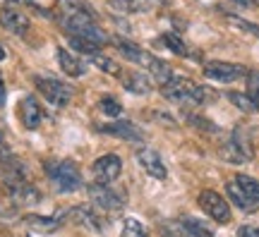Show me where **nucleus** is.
<instances>
[{
	"label": "nucleus",
	"mask_w": 259,
	"mask_h": 237,
	"mask_svg": "<svg viewBox=\"0 0 259 237\" xmlns=\"http://www.w3.org/2000/svg\"><path fill=\"white\" fill-rule=\"evenodd\" d=\"M92 170H94L96 182H101V184L115 182V180L120 177V170H122L120 156L106 154V156H101V158H96V161H94V165H92Z\"/></svg>",
	"instance_id": "nucleus-9"
},
{
	"label": "nucleus",
	"mask_w": 259,
	"mask_h": 237,
	"mask_svg": "<svg viewBox=\"0 0 259 237\" xmlns=\"http://www.w3.org/2000/svg\"><path fill=\"white\" fill-rule=\"evenodd\" d=\"M89 197H92V201L99 206V209L108 211V213H113V211H120L122 206H125V199H122L120 192L111 189L108 184H89Z\"/></svg>",
	"instance_id": "nucleus-8"
},
{
	"label": "nucleus",
	"mask_w": 259,
	"mask_h": 237,
	"mask_svg": "<svg viewBox=\"0 0 259 237\" xmlns=\"http://www.w3.org/2000/svg\"><path fill=\"white\" fill-rule=\"evenodd\" d=\"M5 99V84H3V77H0V103Z\"/></svg>",
	"instance_id": "nucleus-32"
},
{
	"label": "nucleus",
	"mask_w": 259,
	"mask_h": 237,
	"mask_svg": "<svg viewBox=\"0 0 259 237\" xmlns=\"http://www.w3.org/2000/svg\"><path fill=\"white\" fill-rule=\"evenodd\" d=\"M0 24L5 31L15 34V36H24L29 31V19L24 12H19L15 8H3L0 10Z\"/></svg>",
	"instance_id": "nucleus-12"
},
{
	"label": "nucleus",
	"mask_w": 259,
	"mask_h": 237,
	"mask_svg": "<svg viewBox=\"0 0 259 237\" xmlns=\"http://www.w3.org/2000/svg\"><path fill=\"white\" fill-rule=\"evenodd\" d=\"M92 60H94V65H96L99 70H103V72H111V74H118V72H120V70H118V65L113 63L111 58H103V55L94 53Z\"/></svg>",
	"instance_id": "nucleus-28"
},
{
	"label": "nucleus",
	"mask_w": 259,
	"mask_h": 237,
	"mask_svg": "<svg viewBox=\"0 0 259 237\" xmlns=\"http://www.w3.org/2000/svg\"><path fill=\"white\" fill-rule=\"evenodd\" d=\"M99 132L120 137V139H125V141H139V139H142V129L135 127L127 120H118V122H111V125H99Z\"/></svg>",
	"instance_id": "nucleus-15"
},
{
	"label": "nucleus",
	"mask_w": 259,
	"mask_h": 237,
	"mask_svg": "<svg viewBox=\"0 0 259 237\" xmlns=\"http://www.w3.org/2000/svg\"><path fill=\"white\" fill-rule=\"evenodd\" d=\"M99 108H101L103 115H108V118H120L122 115V106L118 99H113V96H103L99 101Z\"/></svg>",
	"instance_id": "nucleus-24"
},
{
	"label": "nucleus",
	"mask_w": 259,
	"mask_h": 237,
	"mask_svg": "<svg viewBox=\"0 0 259 237\" xmlns=\"http://www.w3.org/2000/svg\"><path fill=\"white\" fill-rule=\"evenodd\" d=\"M197 204L202 206V211L211 220H216V223H231V206H228V201L223 199L219 192H213V189L199 192Z\"/></svg>",
	"instance_id": "nucleus-5"
},
{
	"label": "nucleus",
	"mask_w": 259,
	"mask_h": 237,
	"mask_svg": "<svg viewBox=\"0 0 259 237\" xmlns=\"http://www.w3.org/2000/svg\"><path fill=\"white\" fill-rule=\"evenodd\" d=\"M56 15L58 24L63 27V31L77 27V24H87V22H96L94 10L84 3V0H58L56 3Z\"/></svg>",
	"instance_id": "nucleus-2"
},
{
	"label": "nucleus",
	"mask_w": 259,
	"mask_h": 237,
	"mask_svg": "<svg viewBox=\"0 0 259 237\" xmlns=\"http://www.w3.org/2000/svg\"><path fill=\"white\" fill-rule=\"evenodd\" d=\"M233 3H238L240 8H250V0H233Z\"/></svg>",
	"instance_id": "nucleus-33"
},
{
	"label": "nucleus",
	"mask_w": 259,
	"mask_h": 237,
	"mask_svg": "<svg viewBox=\"0 0 259 237\" xmlns=\"http://www.w3.org/2000/svg\"><path fill=\"white\" fill-rule=\"evenodd\" d=\"M235 182L240 184V189L245 192L254 204H259V180H254L250 175H235Z\"/></svg>",
	"instance_id": "nucleus-21"
},
{
	"label": "nucleus",
	"mask_w": 259,
	"mask_h": 237,
	"mask_svg": "<svg viewBox=\"0 0 259 237\" xmlns=\"http://www.w3.org/2000/svg\"><path fill=\"white\" fill-rule=\"evenodd\" d=\"M158 43H161V46H166V48H170V51H173V53H178V55H190L187 46L176 36V34H163V36L158 38Z\"/></svg>",
	"instance_id": "nucleus-25"
},
{
	"label": "nucleus",
	"mask_w": 259,
	"mask_h": 237,
	"mask_svg": "<svg viewBox=\"0 0 259 237\" xmlns=\"http://www.w3.org/2000/svg\"><path fill=\"white\" fill-rule=\"evenodd\" d=\"M67 213H70V220H74L77 225L92 230V232H96V235L103 232V228H106L103 218L94 209H89V206H74V209H70Z\"/></svg>",
	"instance_id": "nucleus-11"
},
{
	"label": "nucleus",
	"mask_w": 259,
	"mask_h": 237,
	"mask_svg": "<svg viewBox=\"0 0 259 237\" xmlns=\"http://www.w3.org/2000/svg\"><path fill=\"white\" fill-rule=\"evenodd\" d=\"M247 77H250V82H247V96H250L252 103H254V106H257V110H259V74L257 72H250Z\"/></svg>",
	"instance_id": "nucleus-29"
},
{
	"label": "nucleus",
	"mask_w": 259,
	"mask_h": 237,
	"mask_svg": "<svg viewBox=\"0 0 259 237\" xmlns=\"http://www.w3.org/2000/svg\"><path fill=\"white\" fill-rule=\"evenodd\" d=\"M158 228H161V237H192L185 230L183 220H163Z\"/></svg>",
	"instance_id": "nucleus-22"
},
{
	"label": "nucleus",
	"mask_w": 259,
	"mask_h": 237,
	"mask_svg": "<svg viewBox=\"0 0 259 237\" xmlns=\"http://www.w3.org/2000/svg\"><path fill=\"white\" fill-rule=\"evenodd\" d=\"M19 120L27 129H36L44 120V110L38 106V101L34 96H24L19 101Z\"/></svg>",
	"instance_id": "nucleus-14"
},
{
	"label": "nucleus",
	"mask_w": 259,
	"mask_h": 237,
	"mask_svg": "<svg viewBox=\"0 0 259 237\" xmlns=\"http://www.w3.org/2000/svg\"><path fill=\"white\" fill-rule=\"evenodd\" d=\"M238 237H259V228L257 225H242V228H238Z\"/></svg>",
	"instance_id": "nucleus-30"
},
{
	"label": "nucleus",
	"mask_w": 259,
	"mask_h": 237,
	"mask_svg": "<svg viewBox=\"0 0 259 237\" xmlns=\"http://www.w3.org/2000/svg\"><path fill=\"white\" fill-rule=\"evenodd\" d=\"M226 96H228V101H231V103L235 106V108L245 110V113H254V110H257V106L252 103V99L247 96V93H240V91H228Z\"/></svg>",
	"instance_id": "nucleus-23"
},
{
	"label": "nucleus",
	"mask_w": 259,
	"mask_h": 237,
	"mask_svg": "<svg viewBox=\"0 0 259 237\" xmlns=\"http://www.w3.org/2000/svg\"><path fill=\"white\" fill-rule=\"evenodd\" d=\"M36 89L44 93V99L56 106V108H65L70 101H72V89L67 86L65 82L60 79H53V77H36Z\"/></svg>",
	"instance_id": "nucleus-4"
},
{
	"label": "nucleus",
	"mask_w": 259,
	"mask_h": 237,
	"mask_svg": "<svg viewBox=\"0 0 259 237\" xmlns=\"http://www.w3.org/2000/svg\"><path fill=\"white\" fill-rule=\"evenodd\" d=\"M202 72L206 79L211 82H221V84H231V82H238L242 77H247V70L242 65H235V63H223V60H211L202 67Z\"/></svg>",
	"instance_id": "nucleus-6"
},
{
	"label": "nucleus",
	"mask_w": 259,
	"mask_h": 237,
	"mask_svg": "<svg viewBox=\"0 0 259 237\" xmlns=\"http://www.w3.org/2000/svg\"><path fill=\"white\" fill-rule=\"evenodd\" d=\"M46 173L58 192H74L82 187V173L72 161H48Z\"/></svg>",
	"instance_id": "nucleus-3"
},
{
	"label": "nucleus",
	"mask_w": 259,
	"mask_h": 237,
	"mask_svg": "<svg viewBox=\"0 0 259 237\" xmlns=\"http://www.w3.org/2000/svg\"><path fill=\"white\" fill-rule=\"evenodd\" d=\"M137 163L142 165V170H147V175H151L154 180H166L168 177L166 163L161 161V156H158L154 149H139Z\"/></svg>",
	"instance_id": "nucleus-10"
},
{
	"label": "nucleus",
	"mask_w": 259,
	"mask_h": 237,
	"mask_svg": "<svg viewBox=\"0 0 259 237\" xmlns=\"http://www.w3.org/2000/svg\"><path fill=\"white\" fill-rule=\"evenodd\" d=\"M58 63H60V70H63L65 74H70V77H82V74L87 72V65H84L77 55H72L70 51H65V48H58Z\"/></svg>",
	"instance_id": "nucleus-17"
},
{
	"label": "nucleus",
	"mask_w": 259,
	"mask_h": 237,
	"mask_svg": "<svg viewBox=\"0 0 259 237\" xmlns=\"http://www.w3.org/2000/svg\"><path fill=\"white\" fill-rule=\"evenodd\" d=\"M163 99L180 103V106H204V103H213L216 101V91L211 86H202V84H192L190 79L183 77H170L163 86H161Z\"/></svg>",
	"instance_id": "nucleus-1"
},
{
	"label": "nucleus",
	"mask_w": 259,
	"mask_h": 237,
	"mask_svg": "<svg viewBox=\"0 0 259 237\" xmlns=\"http://www.w3.org/2000/svg\"><path fill=\"white\" fill-rule=\"evenodd\" d=\"M120 237H149L147 230L142 228V223L135 218H127L122 223V235Z\"/></svg>",
	"instance_id": "nucleus-26"
},
{
	"label": "nucleus",
	"mask_w": 259,
	"mask_h": 237,
	"mask_svg": "<svg viewBox=\"0 0 259 237\" xmlns=\"http://www.w3.org/2000/svg\"><path fill=\"white\" fill-rule=\"evenodd\" d=\"M183 225L192 237H213V228L209 223H204L202 218H194V216H183Z\"/></svg>",
	"instance_id": "nucleus-20"
},
{
	"label": "nucleus",
	"mask_w": 259,
	"mask_h": 237,
	"mask_svg": "<svg viewBox=\"0 0 259 237\" xmlns=\"http://www.w3.org/2000/svg\"><path fill=\"white\" fill-rule=\"evenodd\" d=\"M151 3H163V0H151Z\"/></svg>",
	"instance_id": "nucleus-34"
},
{
	"label": "nucleus",
	"mask_w": 259,
	"mask_h": 237,
	"mask_svg": "<svg viewBox=\"0 0 259 237\" xmlns=\"http://www.w3.org/2000/svg\"><path fill=\"white\" fill-rule=\"evenodd\" d=\"M228 22H231L235 29H240V31H247V34H252V36L259 38V27L254 24V22H247V19L235 17V15H228Z\"/></svg>",
	"instance_id": "nucleus-27"
},
{
	"label": "nucleus",
	"mask_w": 259,
	"mask_h": 237,
	"mask_svg": "<svg viewBox=\"0 0 259 237\" xmlns=\"http://www.w3.org/2000/svg\"><path fill=\"white\" fill-rule=\"evenodd\" d=\"M0 3H8V0H0Z\"/></svg>",
	"instance_id": "nucleus-35"
},
{
	"label": "nucleus",
	"mask_w": 259,
	"mask_h": 237,
	"mask_svg": "<svg viewBox=\"0 0 259 237\" xmlns=\"http://www.w3.org/2000/svg\"><path fill=\"white\" fill-rule=\"evenodd\" d=\"M122 86H125L130 93H137V96H147V93L151 91V79H149V74H144V72L130 70V72L122 77Z\"/></svg>",
	"instance_id": "nucleus-16"
},
{
	"label": "nucleus",
	"mask_w": 259,
	"mask_h": 237,
	"mask_svg": "<svg viewBox=\"0 0 259 237\" xmlns=\"http://www.w3.org/2000/svg\"><path fill=\"white\" fill-rule=\"evenodd\" d=\"M8 3H17V5H34V0H8Z\"/></svg>",
	"instance_id": "nucleus-31"
},
{
	"label": "nucleus",
	"mask_w": 259,
	"mask_h": 237,
	"mask_svg": "<svg viewBox=\"0 0 259 237\" xmlns=\"http://www.w3.org/2000/svg\"><path fill=\"white\" fill-rule=\"evenodd\" d=\"M24 223H27L31 230L46 235V232H56V230L63 225V218H60V216H36V213H31V216L24 218Z\"/></svg>",
	"instance_id": "nucleus-18"
},
{
	"label": "nucleus",
	"mask_w": 259,
	"mask_h": 237,
	"mask_svg": "<svg viewBox=\"0 0 259 237\" xmlns=\"http://www.w3.org/2000/svg\"><path fill=\"white\" fill-rule=\"evenodd\" d=\"M221 158L226 163H235V165L250 163L252 161V149H250V144L245 141V137H240V132H235L231 139L223 141Z\"/></svg>",
	"instance_id": "nucleus-7"
},
{
	"label": "nucleus",
	"mask_w": 259,
	"mask_h": 237,
	"mask_svg": "<svg viewBox=\"0 0 259 237\" xmlns=\"http://www.w3.org/2000/svg\"><path fill=\"white\" fill-rule=\"evenodd\" d=\"M8 189H10V199L15 201V204H19V206H36L38 201H41V192L36 187H31L27 180L8 184Z\"/></svg>",
	"instance_id": "nucleus-13"
},
{
	"label": "nucleus",
	"mask_w": 259,
	"mask_h": 237,
	"mask_svg": "<svg viewBox=\"0 0 259 237\" xmlns=\"http://www.w3.org/2000/svg\"><path fill=\"white\" fill-rule=\"evenodd\" d=\"M226 194H228V199H231V204H235V206H238L240 211H247V213H252V211H257L259 204H254V201H252L250 197H247V194H245V192L240 189V184L235 182V180L226 184Z\"/></svg>",
	"instance_id": "nucleus-19"
}]
</instances>
